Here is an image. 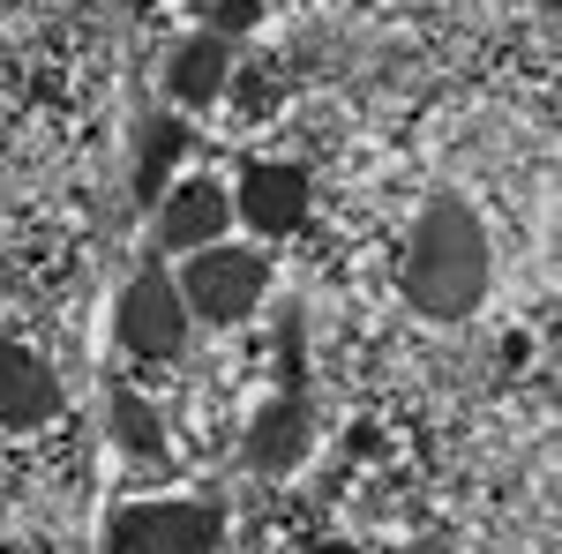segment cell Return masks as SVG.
Returning a JSON list of instances; mask_svg holds the SVG:
<instances>
[{"label": "cell", "instance_id": "6da1fadb", "mask_svg": "<svg viewBox=\"0 0 562 554\" xmlns=\"http://www.w3.org/2000/svg\"><path fill=\"white\" fill-rule=\"evenodd\" d=\"M405 299L428 323H465L487 299V233L458 195H435L405 248Z\"/></svg>", "mask_w": 562, "mask_h": 554}, {"label": "cell", "instance_id": "7a4b0ae2", "mask_svg": "<svg viewBox=\"0 0 562 554\" xmlns=\"http://www.w3.org/2000/svg\"><path fill=\"white\" fill-rule=\"evenodd\" d=\"M173 285H180V307H188V315H203V323H240V315L262 307L270 270H262V256L217 240V248H195V256H188V270H180Z\"/></svg>", "mask_w": 562, "mask_h": 554}, {"label": "cell", "instance_id": "3957f363", "mask_svg": "<svg viewBox=\"0 0 562 554\" xmlns=\"http://www.w3.org/2000/svg\"><path fill=\"white\" fill-rule=\"evenodd\" d=\"M225 517L211 502H135L105 524V554H211Z\"/></svg>", "mask_w": 562, "mask_h": 554}, {"label": "cell", "instance_id": "277c9868", "mask_svg": "<svg viewBox=\"0 0 562 554\" xmlns=\"http://www.w3.org/2000/svg\"><path fill=\"white\" fill-rule=\"evenodd\" d=\"M113 330H121V344L128 352H143V360H173L180 344H188V307H180V285L173 278H135L128 293H121V315H113Z\"/></svg>", "mask_w": 562, "mask_h": 554}, {"label": "cell", "instance_id": "5b68a950", "mask_svg": "<svg viewBox=\"0 0 562 554\" xmlns=\"http://www.w3.org/2000/svg\"><path fill=\"white\" fill-rule=\"evenodd\" d=\"M233 217H248L262 240H285V233H301L307 225V172L301 166H248L240 180V195H233Z\"/></svg>", "mask_w": 562, "mask_h": 554}, {"label": "cell", "instance_id": "8992f818", "mask_svg": "<svg viewBox=\"0 0 562 554\" xmlns=\"http://www.w3.org/2000/svg\"><path fill=\"white\" fill-rule=\"evenodd\" d=\"M225 225H233V195L217 180H188V188L166 195V211H158V248L195 256V248H217Z\"/></svg>", "mask_w": 562, "mask_h": 554}, {"label": "cell", "instance_id": "52a82bcc", "mask_svg": "<svg viewBox=\"0 0 562 554\" xmlns=\"http://www.w3.org/2000/svg\"><path fill=\"white\" fill-rule=\"evenodd\" d=\"M60 412V383L38 352H23L15 338H0V427H38Z\"/></svg>", "mask_w": 562, "mask_h": 554}, {"label": "cell", "instance_id": "ba28073f", "mask_svg": "<svg viewBox=\"0 0 562 554\" xmlns=\"http://www.w3.org/2000/svg\"><path fill=\"white\" fill-rule=\"evenodd\" d=\"M233 83V45L217 38V31H203V38H188L166 60V90H173L180 113H203V105H217V90Z\"/></svg>", "mask_w": 562, "mask_h": 554}, {"label": "cell", "instance_id": "9c48e42d", "mask_svg": "<svg viewBox=\"0 0 562 554\" xmlns=\"http://www.w3.org/2000/svg\"><path fill=\"white\" fill-rule=\"evenodd\" d=\"M307 457V405L285 389V397H270L256 412V427H248V465L262 472V479H278V472H293Z\"/></svg>", "mask_w": 562, "mask_h": 554}, {"label": "cell", "instance_id": "30bf717a", "mask_svg": "<svg viewBox=\"0 0 562 554\" xmlns=\"http://www.w3.org/2000/svg\"><path fill=\"white\" fill-rule=\"evenodd\" d=\"M180 150H188V128H180L173 113L143 128V158H135V195H143V203H158V180L180 166Z\"/></svg>", "mask_w": 562, "mask_h": 554}, {"label": "cell", "instance_id": "8fae6325", "mask_svg": "<svg viewBox=\"0 0 562 554\" xmlns=\"http://www.w3.org/2000/svg\"><path fill=\"white\" fill-rule=\"evenodd\" d=\"M113 434H121V450H135V457H158L166 450V427L150 412V397H135V389L113 397Z\"/></svg>", "mask_w": 562, "mask_h": 554}, {"label": "cell", "instance_id": "7c38bea8", "mask_svg": "<svg viewBox=\"0 0 562 554\" xmlns=\"http://www.w3.org/2000/svg\"><path fill=\"white\" fill-rule=\"evenodd\" d=\"M256 8H262V0H217V23H211V31H217V38L248 31V23H256Z\"/></svg>", "mask_w": 562, "mask_h": 554}, {"label": "cell", "instance_id": "4fadbf2b", "mask_svg": "<svg viewBox=\"0 0 562 554\" xmlns=\"http://www.w3.org/2000/svg\"><path fill=\"white\" fill-rule=\"evenodd\" d=\"M233 90H240V113H256V121L270 113V76H240Z\"/></svg>", "mask_w": 562, "mask_h": 554}, {"label": "cell", "instance_id": "5bb4252c", "mask_svg": "<svg viewBox=\"0 0 562 554\" xmlns=\"http://www.w3.org/2000/svg\"><path fill=\"white\" fill-rule=\"evenodd\" d=\"M405 554H458V547H442V540H413Z\"/></svg>", "mask_w": 562, "mask_h": 554}, {"label": "cell", "instance_id": "9a60e30c", "mask_svg": "<svg viewBox=\"0 0 562 554\" xmlns=\"http://www.w3.org/2000/svg\"><path fill=\"white\" fill-rule=\"evenodd\" d=\"M315 554H360V547H346V540H330V547H315Z\"/></svg>", "mask_w": 562, "mask_h": 554}]
</instances>
